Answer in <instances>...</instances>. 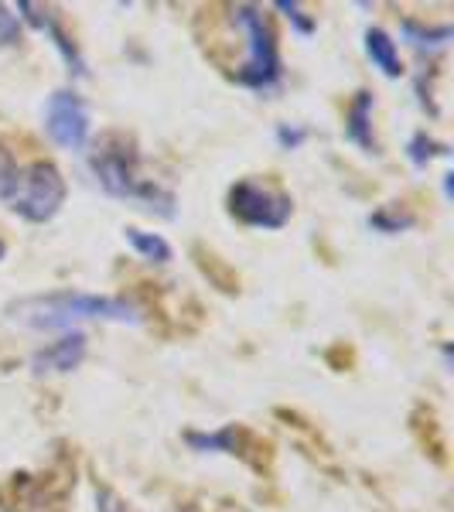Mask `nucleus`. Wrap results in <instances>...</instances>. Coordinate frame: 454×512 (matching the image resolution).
<instances>
[{
    "mask_svg": "<svg viewBox=\"0 0 454 512\" xmlns=\"http://www.w3.org/2000/svg\"><path fill=\"white\" fill-rule=\"evenodd\" d=\"M11 325H21L28 332H59L72 328L79 321H117V325H140L144 315L123 297H99L79 291H52V294H31L21 301H11L4 308Z\"/></svg>",
    "mask_w": 454,
    "mask_h": 512,
    "instance_id": "nucleus-1",
    "label": "nucleus"
},
{
    "mask_svg": "<svg viewBox=\"0 0 454 512\" xmlns=\"http://www.w3.org/2000/svg\"><path fill=\"white\" fill-rule=\"evenodd\" d=\"M93 175L106 195L134 202L137 209L151 216L175 219V195L161 188L158 181L140 175V154L123 137H106L93 154Z\"/></svg>",
    "mask_w": 454,
    "mask_h": 512,
    "instance_id": "nucleus-2",
    "label": "nucleus"
},
{
    "mask_svg": "<svg viewBox=\"0 0 454 512\" xmlns=\"http://www.w3.org/2000/svg\"><path fill=\"white\" fill-rule=\"evenodd\" d=\"M0 202L24 222H52L65 202V178L55 164L35 161L21 164L0 151Z\"/></svg>",
    "mask_w": 454,
    "mask_h": 512,
    "instance_id": "nucleus-3",
    "label": "nucleus"
},
{
    "mask_svg": "<svg viewBox=\"0 0 454 512\" xmlns=\"http://www.w3.org/2000/svg\"><path fill=\"white\" fill-rule=\"evenodd\" d=\"M229 21L243 38V65L236 69V82L250 89H270L280 79V55L270 21L253 4L229 7Z\"/></svg>",
    "mask_w": 454,
    "mask_h": 512,
    "instance_id": "nucleus-4",
    "label": "nucleus"
},
{
    "mask_svg": "<svg viewBox=\"0 0 454 512\" xmlns=\"http://www.w3.org/2000/svg\"><path fill=\"white\" fill-rule=\"evenodd\" d=\"M294 212L291 195L277 192L260 181H236L229 188V216L253 229H280Z\"/></svg>",
    "mask_w": 454,
    "mask_h": 512,
    "instance_id": "nucleus-5",
    "label": "nucleus"
},
{
    "mask_svg": "<svg viewBox=\"0 0 454 512\" xmlns=\"http://www.w3.org/2000/svg\"><path fill=\"white\" fill-rule=\"evenodd\" d=\"M45 130H48V137H52L55 144L65 147V151H82V147L89 144V130H93L82 96L62 89V93H55L52 99H48Z\"/></svg>",
    "mask_w": 454,
    "mask_h": 512,
    "instance_id": "nucleus-6",
    "label": "nucleus"
},
{
    "mask_svg": "<svg viewBox=\"0 0 454 512\" xmlns=\"http://www.w3.org/2000/svg\"><path fill=\"white\" fill-rule=\"evenodd\" d=\"M65 489L69 482L55 485L52 475H14V512H59L62 509V499H65Z\"/></svg>",
    "mask_w": 454,
    "mask_h": 512,
    "instance_id": "nucleus-7",
    "label": "nucleus"
},
{
    "mask_svg": "<svg viewBox=\"0 0 454 512\" xmlns=\"http://www.w3.org/2000/svg\"><path fill=\"white\" fill-rule=\"evenodd\" d=\"M82 359H86V335L69 332V335H62L59 342L48 345V349L31 355V369H35V376L72 373V369L82 366Z\"/></svg>",
    "mask_w": 454,
    "mask_h": 512,
    "instance_id": "nucleus-8",
    "label": "nucleus"
},
{
    "mask_svg": "<svg viewBox=\"0 0 454 512\" xmlns=\"http://www.w3.org/2000/svg\"><path fill=\"white\" fill-rule=\"evenodd\" d=\"M188 444H192L195 451L239 454V458H246L250 465H257L250 451H257L260 458H267V444H260L257 437H253L250 431H243V427H222V431H216V434H188Z\"/></svg>",
    "mask_w": 454,
    "mask_h": 512,
    "instance_id": "nucleus-9",
    "label": "nucleus"
},
{
    "mask_svg": "<svg viewBox=\"0 0 454 512\" xmlns=\"http://www.w3.org/2000/svg\"><path fill=\"white\" fill-rule=\"evenodd\" d=\"M14 11H21V18L31 24V28H38V31H48V38L55 41V48L62 52V59L65 65H69V72H76V76H86V62H82V55H79V48L72 45L69 35L59 28V24L52 21V14L45 11V7H38V4H28V0H21Z\"/></svg>",
    "mask_w": 454,
    "mask_h": 512,
    "instance_id": "nucleus-10",
    "label": "nucleus"
},
{
    "mask_svg": "<svg viewBox=\"0 0 454 512\" xmlns=\"http://www.w3.org/2000/svg\"><path fill=\"white\" fill-rule=\"evenodd\" d=\"M373 110H376L373 93H356L349 110H345V137L366 154H379V144L373 134Z\"/></svg>",
    "mask_w": 454,
    "mask_h": 512,
    "instance_id": "nucleus-11",
    "label": "nucleus"
},
{
    "mask_svg": "<svg viewBox=\"0 0 454 512\" xmlns=\"http://www.w3.org/2000/svg\"><path fill=\"white\" fill-rule=\"evenodd\" d=\"M366 55H369V62H373L386 79H396L403 72L400 48H396V41L386 35L383 28H369L366 31Z\"/></svg>",
    "mask_w": 454,
    "mask_h": 512,
    "instance_id": "nucleus-12",
    "label": "nucleus"
},
{
    "mask_svg": "<svg viewBox=\"0 0 454 512\" xmlns=\"http://www.w3.org/2000/svg\"><path fill=\"white\" fill-rule=\"evenodd\" d=\"M403 38H407L417 52H441L451 41V28L448 24H441V28H424V24H417V21H403Z\"/></svg>",
    "mask_w": 454,
    "mask_h": 512,
    "instance_id": "nucleus-13",
    "label": "nucleus"
},
{
    "mask_svg": "<svg viewBox=\"0 0 454 512\" xmlns=\"http://www.w3.org/2000/svg\"><path fill=\"white\" fill-rule=\"evenodd\" d=\"M127 243L144 256L147 263H168L171 260V243L158 233H144V229H127Z\"/></svg>",
    "mask_w": 454,
    "mask_h": 512,
    "instance_id": "nucleus-14",
    "label": "nucleus"
},
{
    "mask_svg": "<svg viewBox=\"0 0 454 512\" xmlns=\"http://www.w3.org/2000/svg\"><path fill=\"white\" fill-rule=\"evenodd\" d=\"M437 154H448V151H444V147L437 144L434 137H427V134H414V137H410L407 158H410V164H414V168H427V164H431Z\"/></svg>",
    "mask_w": 454,
    "mask_h": 512,
    "instance_id": "nucleus-15",
    "label": "nucleus"
},
{
    "mask_svg": "<svg viewBox=\"0 0 454 512\" xmlns=\"http://www.w3.org/2000/svg\"><path fill=\"white\" fill-rule=\"evenodd\" d=\"M21 41V18L14 7L0 4V48H14Z\"/></svg>",
    "mask_w": 454,
    "mask_h": 512,
    "instance_id": "nucleus-16",
    "label": "nucleus"
},
{
    "mask_svg": "<svg viewBox=\"0 0 454 512\" xmlns=\"http://www.w3.org/2000/svg\"><path fill=\"white\" fill-rule=\"evenodd\" d=\"M96 509L99 512H137L130 502H123L113 489H106V485H96Z\"/></svg>",
    "mask_w": 454,
    "mask_h": 512,
    "instance_id": "nucleus-17",
    "label": "nucleus"
},
{
    "mask_svg": "<svg viewBox=\"0 0 454 512\" xmlns=\"http://www.w3.org/2000/svg\"><path fill=\"white\" fill-rule=\"evenodd\" d=\"M277 11H284L287 18H291V24L297 28V35H311L315 31V21L311 18H304V11H301V4H287V0H277Z\"/></svg>",
    "mask_w": 454,
    "mask_h": 512,
    "instance_id": "nucleus-18",
    "label": "nucleus"
},
{
    "mask_svg": "<svg viewBox=\"0 0 454 512\" xmlns=\"http://www.w3.org/2000/svg\"><path fill=\"white\" fill-rule=\"evenodd\" d=\"M410 222H414L410 216H393V212H376V216H369V226H376L379 233H400Z\"/></svg>",
    "mask_w": 454,
    "mask_h": 512,
    "instance_id": "nucleus-19",
    "label": "nucleus"
},
{
    "mask_svg": "<svg viewBox=\"0 0 454 512\" xmlns=\"http://www.w3.org/2000/svg\"><path fill=\"white\" fill-rule=\"evenodd\" d=\"M304 140H308V130L304 127H287V123H280L277 127V144L284 147V151H297Z\"/></svg>",
    "mask_w": 454,
    "mask_h": 512,
    "instance_id": "nucleus-20",
    "label": "nucleus"
},
{
    "mask_svg": "<svg viewBox=\"0 0 454 512\" xmlns=\"http://www.w3.org/2000/svg\"><path fill=\"white\" fill-rule=\"evenodd\" d=\"M7 256V246H4V239H0V260H4Z\"/></svg>",
    "mask_w": 454,
    "mask_h": 512,
    "instance_id": "nucleus-21",
    "label": "nucleus"
}]
</instances>
